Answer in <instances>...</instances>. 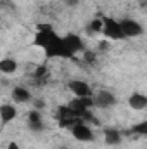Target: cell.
<instances>
[{"mask_svg": "<svg viewBox=\"0 0 147 149\" xmlns=\"http://www.w3.org/2000/svg\"><path fill=\"white\" fill-rule=\"evenodd\" d=\"M119 28H121V33L123 37L126 38H135V37H140L144 33V28L142 24H139L137 21L133 19H121L119 21Z\"/></svg>", "mask_w": 147, "mask_h": 149, "instance_id": "cell-2", "label": "cell"}, {"mask_svg": "<svg viewBox=\"0 0 147 149\" xmlns=\"http://www.w3.org/2000/svg\"><path fill=\"white\" fill-rule=\"evenodd\" d=\"M45 104H43V101H35V108H38V109H42Z\"/></svg>", "mask_w": 147, "mask_h": 149, "instance_id": "cell-20", "label": "cell"}, {"mask_svg": "<svg viewBox=\"0 0 147 149\" xmlns=\"http://www.w3.org/2000/svg\"><path fill=\"white\" fill-rule=\"evenodd\" d=\"M83 59L87 63H95V54L90 52V50H83Z\"/></svg>", "mask_w": 147, "mask_h": 149, "instance_id": "cell-17", "label": "cell"}, {"mask_svg": "<svg viewBox=\"0 0 147 149\" xmlns=\"http://www.w3.org/2000/svg\"><path fill=\"white\" fill-rule=\"evenodd\" d=\"M45 74H47V66H45V64H42V66H38L37 70H35L33 76H35V78H43Z\"/></svg>", "mask_w": 147, "mask_h": 149, "instance_id": "cell-16", "label": "cell"}, {"mask_svg": "<svg viewBox=\"0 0 147 149\" xmlns=\"http://www.w3.org/2000/svg\"><path fill=\"white\" fill-rule=\"evenodd\" d=\"M133 134H140V135H146L147 134V121H140L137 125H133Z\"/></svg>", "mask_w": 147, "mask_h": 149, "instance_id": "cell-14", "label": "cell"}, {"mask_svg": "<svg viewBox=\"0 0 147 149\" xmlns=\"http://www.w3.org/2000/svg\"><path fill=\"white\" fill-rule=\"evenodd\" d=\"M104 137H106V144H109V146H118L121 142V134L114 128H106Z\"/></svg>", "mask_w": 147, "mask_h": 149, "instance_id": "cell-11", "label": "cell"}, {"mask_svg": "<svg viewBox=\"0 0 147 149\" xmlns=\"http://www.w3.org/2000/svg\"><path fill=\"white\" fill-rule=\"evenodd\" d=\"M12 99H14L16 102H28V101L31 99V94H30V90L24 88V87H14V88H12Z\"/></svg>", "mask_w": 147, "mask_h": 149, "instance_id": "cell-10", "label": "cell"}, {"mask_svg": "<svg viewBox=\"0 0 147 149\" xmlns=\"http://www.w3.org/2000/svg\"><path fill=\"white\" fill-rule=\"evenodd\" d=\"M62 45L68 49V52L74 56V54H78V52H83L85 50V45H83V40L78 37V35H74V33H69V35H66V37L62 38Z\"/></svg>", "mask_w": 147, "mask_h": 149, "instance_id": "cell-3", "label": "cell"}, {"mask_svg": "<svg viewBox=\"0 0 147 149\" xmlns=\"http://www.w3.org/2000/svg\"><path fill=\"white\" fill-rule=\"evenodd\" d=\"M102 30V19H94L88 26H87V31L92 35V33H101Z\"/></svg>", "mask_w": 147, "mask_h": 149, "instance_id": "cell-13", "label": "cell"}, {"mask_svg": "<svg viewBox=\"0 0 147 149\" xmlns=\"http://www.w3.org/2000/svg\"><path fill=\"white\" fill-rule=\"evenodd\" d=\"M64 3H66L68 7H76V5L80 3V0H64Z\"/></svg>", "mask_w": 147, "mask_h": 149, "instance_id": "cell-19", "label": "cell"}, {"mask_svg": "<svg viewBox=\"0 0 147 149\" xmlns=\"http://www.w3.org/2000/svg\"><path fill=\"white\" fill-rule=\"evenodd\" d=\"M16 70H17V63L14 59L5 57V59L0 61V71L3 74H12V73H16Z\"/></svg>", "mask_w": 147, "mask_h": 149, "instance_id": "cell-12", "label": "cell"}, {"mask_svg": "<svg viewBox=\"0 0 147 149\" xmlns=\"http://www.w3.org/2000/svg\"><path fill=\"white\" fill-rule=\"evenodd\" d=\"M16 108L12 106V104H2L0 106V120H2V127L3 125H7V123H10L14 118H16Z\"/></svg>", "mask_w": 147, "mask_h": 149, "instance_id": "cell-8", "label": "cell"}, {"mask_svg": "<svg viewBox=\"0 0 147 149\" xmlns=\"http://www.w3.org/2000/svg\"><path fill=\"white\" fill-rule=\"evenodd\" d=\"M28 121H30V123H40V121H42L40 111H38V109H33V111L28 113Z\"/></svg>", "mask_w": 147, "mask_h": 149, "instance_id": "cell-15", "label": "cell"}, {"mask_svg": "<svg viewBox=\"0 0 147 149\" xmlns=\"http://www.w3.org/2000/svg\"><path fill=\"white\" fill-rule=\"evenodd\" d=\"M101 33H104L106 38L109 40H123V33H121V28H119V21L112 19V17H104L102 19V30Z\"/></svg>", "mask_w": 147, "mask_h": 149, "instance_id": "cell-1", "label": "cell"}, {"mask_svg": "<svg viewBox=\"0 0 147 149\" xmlns=\"http://www.w3.org/2000/svg\"><path fill=\"white\" fill-rule=\"evenodd\" d=\"M9 149H19V148H17L16 142H10V144H9Z\"/></svg>", "mask_w": 147, "mask_h": 149, "instance_id": "cell-21", "label": "cell"}, {"mask_svg": "<svg viewBox=\"0 0 147 149\" xmlns=\"http://www.w3.org/2000/svg\"><path fill=\"white\" fill-rule=\"evenodd\" d=\"M99 49H101V50H107V49H109V42H107V40H102V42L99 43Z\"/></svg>", "mask_w": 147, "mask_h": 149, "instance_id": "cell-18", "label": "cell"}, {"mask_svg": "<svg viewBox=\"0 0 147 149\" xmlns=\"http://www.w3.org/2000/svg\"><path fill=\"white\" fill-rule=\"evenodd\" d=\"M128 106L130 108H133V109H137V111H140V109H146L147 106V97L144 94H139V92H135V94H132L130 97H128Z\"/></svg>", "mask_w": 147, "mask_h": 149, "instance_id": "cell-9", "label": "cell"}, {"mask_svg": "<svg viewBox=\"0 0 147 149\" xmlns=\"http://www.w3.org/2000/svg\"><path fill=\"white\" fill-rule=\"evenodd\" d=\"M68 87H69V90L73 92L76 97H87V95H90V85L87 83V81H81V80H73V81H69L68 83Z\"/></svg>", "mask_w": 147, "mask_h": 149, "instance_id": "cell-7", "label": "cell"}, {"mask_svg": "<svg viewBox=\"0 0 147 149\" xmlns=\"http://www.w3.org/2000/svg\"><path fill=\"white\" fill-rule=\"evenodd\" d=\"M71 134L76 141H83V142H88V141H94V134H92V128L88 125H85L83 121L81 123H76L71 127Z\"/></svg>", "mask_w": 147, "mask_h": 149, "instance_id": "cell-5", "label": "cell"}, {"mask_svg": "<svg viewBox=\"0 0 147 149\" xmlns=\"http://www.w3.org/2000/svg\"><path fill=\"white\" fill-rule=\"evenodd\" d=\"M114 104H116V97L111 92H106V90H101L94 97V106H99V108H112Z\"/></svg>", "mask_w": 147, "mask_h": 149, "instance_id": "cell-6", "label": "cell"}, {"mask_svg": "<svg viewBox=\"0 0 147 149\" xmlns=\"http://www.w3.org/2000/svg\"><path fill=\"white\" fill-rule=\"evenodd\" d=\"M62 149H68V148H62Z\"/></svg>", "mask_w": 147, "mask_h": 149, "instance_id": "cell-22", "label": "cell"}, {"mask_svg": "<svg viewBox=\"0 0 147 149\" xmlns=\"http://www.w3.org/2000/svg\"><path fill=\"white\" fill-rule=\"evenodd\" d=\"M69 108L78 116H81L85 111H90V108H94V99L90 95H87V97H74L73 101L69 102Z\"/></svg>", "mask_w": 147, "mask_h": 149, "instance_id": "cell-4", "label": "cell"}]
</instances>
